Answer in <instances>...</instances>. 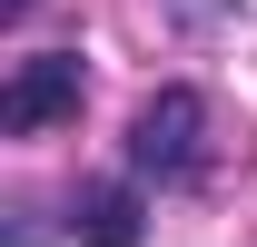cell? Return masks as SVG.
<instances>
[{
  "mask_svg": "<svg viewBox=\"0 0 257 247\" xmlns=\"http://www.w3.org/2000/svg\"><path fill=\"white\" fill-rule=\"evenodd\" d=\"M128 178L149 188H188L208 178V89H159V99H139V119H128Z\"/></svg>",
  "mask_w": 257,
  "mask_h": 247,
  "instance_id": "cell-1",
  "label": "cell"
},
{
  "mask_svg": "<svg viewBox=\"0 0 257 247\" xmlns=\"http://www.w3.org/2000/svg\"><path fill=\"white\" fill-rule=\"evenodd\" d=\"M79 89H89V79H79V50H40V60L10 69V89H0V129H10V139H30V129L69 119Z\"/></svg>",
  "mask_w": 257,
  "mask_h": 247,
  "instance_id": "cell-2",
  "label": "cell"
},
{
  "mask_svg": "<svg viewBox=\"0 0 257 247\" xmlns=\"http://www.w3.org/2000/svg\"><path fill=\"white\" fill-rule=\"evenodd\" d=\"M69 227L89 247H139L149 237V198H139V178H89L79 198H69Z\"/></svg>",
  "mask_w": 257,
  "mask_h": 247,
  "instance_id": "cell-3",
  "label": "cell"
},
{
  "mask_svg": "<svg viewBox=\"0 0 257 247\" xmlns=\"http://www.w3.org/2000/svg\"><path fill=\"white\" fill-rule=\"evenodd\" d=\"M0 10H10V20H20V10H30V0H0Z\"/></svg>",
  "mask_w": 257,
  "mask_h": 247,
  "instance_id": "cell-4",
  "label": "cell"
}]
</instances>
